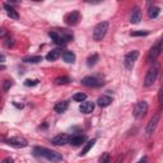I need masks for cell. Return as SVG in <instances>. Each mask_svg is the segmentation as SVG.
<instances>
[{
  "label": "cell",
  "mask_w": 163,
  "mask_h": 163,
  "mask_svg": "<svg viewBox=\"0 0 163 163\" xmlns=\"http://www.w3.org/2000/svg\"><path fill=\"white\" fill-rule=\"evenodd\" d=\"M138 163H148V157H143L138 161Z\"/></svg>",
  "instance_id": "34"
},
{
  "label": "cell",
  "mask_w": 163,
  "mask_h": 163,
  "mask_svg": "<svg viewBox=\"0 0 163 163\" xmlns=\"http://www.w3.org/2000/svg\"><path fill=\"white\" fill-rule=\"evenodd\" d=\"M94 143H96V139H92V140H89V142H87V144L83 146V149H82V152L79 153V155L80 157H83V155H85L88 152L93 148V145H94Z\"/></svg>",
  "instance_id": "21"
},
{
  "label": "cell",
  "mask_w": 163,
  "mask_h": 163,
  "mask_svg": "<svg viewBox=\"0 0 163 163\" xmlns=\"http://www.w3.org/2000/svg\"><path fill=\"white\" fill-rule=\"evenodd\" d=\"M159 13H161V9L158 7H154V5H152V7L148 9V15H149V18H152V19L158 18Z\"/></svg>",
  "instance_id": "22"
},
{
  "label": "cell",
  "mask_w": 163,
  "mask_h": 163,
  "mask_svg": "<svg viewBox=\"0 0 163 163\" xmlns=\"http://www.w3.org/2000/svg\"><path fill=\"white\" fill-rule=\"evenodd\" d=\"M82 84L85 87H93V88H96V87H101L103 84V82H101L97 77L89 75V77H84L82 79Z\"/></svg>",
  "instance_id": "9"
},
{
  "label": "cell",
  "mask_w": 163,
  "mask_h": 163,
  "mask_svg": "<svg viewBox=\"0 0 163 163\" xmlns=\"http://www.w3.org/2000/svg\"><path fill=\"white\" fill-rule=\"evenodd\" d=\"M14 43H15V41H14V38H8L7 40V42H5V47H13L14 46Z\"/></svg>",
  "instance_id": "30"
},
{
  "label": "cell",
  "mask_w": 163,
  "mask_h": 163,
  "mask_svg": "<svg viewBox=\"0 0 163 163\" xmlns=\"http://www.w3.org/2000/svg\"><path fill=\"white\" fill-rule=\"evenodd\" d=\"M61 56V50H59V48H55V50H51L50 52L46 55V60L47 61H55L57 60L59 57Z\"/></svg>",
  "instance_id": "18"
},
{
  "label": "cell",
  "mask_w": 163,
  "mask_h": 163,
  "mask_svg": "<svg viewBox=\"0 0 163 163\" xmlns=\"http://www.w3.org/2000/svg\"><path fill=\"white\" fill-rule=\"evenodd\" d=\"M107 31H108V22L107 20L98 23L94 27V29H93V40L96 42L102 41L103 38H105Z\"/></svg>",
  "instance_id": "3"
},
{
  "label": "cell",
  "mask_w": 163,
  "mask_h": 163,
  "mask_svg": "<svg viewBox=\"0 0 163 163\" xmlns=\"http://www.w3.org/2000/svg\"><path fill=\"white\" fill-rule=\"evenodd\" d=\"M149 33H150L149 31H137V32H131L130 36H133V37H142V36H148Z\"/></svg>",
  "instance_id": "27"
},
{
  "label": "cell",
  "mask_w": 163,
  "mask_h": 163,
  "mask_svg": "<svg viewBox=\"0 0 163 163\" xmlns=\"http://www.w3.org/2000/svg\"><path fill=\"white\" fill-rule=\"evenodd\" d=\"M139 57V51L138 50H134V51H130L129 54H126L124 57V65L126 69H133L135 61Z\"/></svg>",
  "instance_id": "5"
},
{
  "label": "cell",
  "mask_w": 163,
  "mask_h": 163,
  "mask_svg": "<svg viewBox=\"0 0 163 163\" xmlns=\"http://www.w3.org/2000/svg\"><path fill=\"white\" fill-rule=\"evenodd\" d=\"M158 122H159V113H157V115H154L153 117H152V120L149 121L148 126H146V129H145L146 137L153 135V133L155 131V129H157V125H158Z\"/></svg>",
  "instance_id": "10"
},
{
  "label": "cell",
  "mask_w": 163,
  "mask_h": 163,
  "mask_svg": "<svg viewBox=\"0 0 163 163\" xmlns=\"http://www.w3.org/2000/svg\"><path fill=\"white\" fill-rule=\"evenodd\" d=\"M10 87H12V82H10V80H5L4 82V85H3V89L7 92V91H9Z\"/></svg>",
  "instance_id": "31"
},
{
  "label": "cell",
  "mask_w": 163,
  "mask_h": 163,
  "mask_svg": "<svg viewBox=\"0 0 163 163\" xmlns=\"http://www.w3.org/2000/svg\"><path fill=\"white\" fill-rule=\"evenodd\" d=\"M2 163H13V158H10V157H7L5 159L2 161Z\"/></svg>",
  "instance_id": "33"
},
{
  "label": "cell",
  "mask_w": 163,
  "mask_h": 163,
  "mask_svg": "<svg viewBox=\"0 0 163 163\" xmlns=\"http://www.w3.org/2000/svg\"><path fill=\"white\" fill-rule=\"evenodd\" d=\"M35 153L37 155L42 157V158H45L47 161L52 162V163H57V162H61L63 161V155L59 153V152L47 149V148H43V146H36V148H35Z\"/></svg>",
  "instance_id": "1"
},
{
  "label": "cell",
  "mask_w": 163,
  "mask_h": 163,
  "mask_svg": "<svg viewBox=\"0 0 163 163\" xmlns=\"http://www.w3.org/2000/svg\"><path fill=\"white\" fill-rule=\"evenodd\" d=\"M69 106V102L68 101H61V102H59L55 105V107H54V110H55V112L57 113H63L66 111V108Z\"/></svg>",
  "instance_id": "20"
},
{
  "label": "cell",
  "mask_w": 163,
  "mask_h": 163,
  "mask_svg": "<svg viewBox=\"0 0 163 163\" xmlns=\"http://www.w3.org/2000/svg\"><path fill=\"white\" fill-rule=\"evenodd\" d=\"M162 89H159V94H158V98H159V102H162Z\"/></svg>",
  "instance_id": "36"
},
{
  "label": "cell",
  "mask_w": 163,
  "mask_h": 163,
  "mask_svg": "<svg viewBox=\"0 0 163 163\" xmlns=\"http://www.w3.org/2000/svg\"><path fill=\"white\" fill-rule=\"evenodd\" d=\"M111 103H112V98L110 96H101V97H98V100H97V105L102 108L110 106Z\"/></svg>",
  "instance_id": "16"
},
{
  "label": "cell",
  "mask_w": 163,
  "mask_h": 163,
  "mask_svg": "<svg viewBox=\"0 0 163 163\" xmlns=\"http://www.w3.org/2000/svg\"><path fill=\"white\" fill-rule=\"evenodd\" d=\"M158 73H159V66L158 65H153V68L149 69L148 74L145 77L144 80V85L145 87H152L154 84V82L157 80V77H158Z\"/></svg>",
  "instance_id": "4"
},
{
  "label": "cell",
  "mask_w": 163,
  "mask_h": 163,
  "mask_svg": "<svg viewBox=\"0 0 163 163\" xmlns=\"http://www.w3.org/2000/svg\"><path fill=\"white\" fill-rule=\"evenodd\" d=\"M66 143H69V137L66 134H57L56 137L52 139L54 145H65Z\"/></svg>",
  "instance_id": "13"
},
{
  "label": "cell",
  "mask_w": 163,
  "mask_h": 163,
  "mask_svg": "<svg viewBox=\"0 0 163 163\" xmlns=\"http://www.w3.org/2000/svg\"><path fill=\"white\" fill-rule=\"evenodd\" d=\"M79 20H80V13L78 10H74V12L65 15V23L68 26H77Z\"/></svg>",
  "instance_id": "8"
},
{
  "label": "cell",
  "mask_w": 163,
  "mask_h": 163,
  "mask_svg": "<svg viewBox=\"0 0 163 163\" xmlns=\"http://www.w3.org/2000/svg\"><path fill=\"white\" fill-rule=\"evenodd\" d=\"M142 17H143V14H142V10H140L139 7H135L134 10H133V13L131 15H130V22H131L133 24H138L140 20H142Z\"/></svg>",
  "instance_id": "12"
},
{
  "label": "cell",
  "mask_w": 163,
  "mask_h": 163,
  "mask_svg": "<svg viewBox=\"0 0 163 163\" xmlns=\"http://www.w3.org/2000/svg\"><path fill=\"white\" fill-rule=\"evenodd\" d=\"M161 52H162V41H158L153 47L150 48L149 55H148V60L149 61H154L155 59L161 55Z\"/></svg>",
  "instance_id": "11"
},
{
  "label": "cell",
  "mask_w": 163,
  "mask_h": 163,
  "mask_svg": "<svg viewBox=\"0 0 163 163\" xmlns=\"http://www.w3.org/2000/svg\"><path fill=\"white\" fill-rule=\"evenodd\" d=\"M7 33H8V31L5 28H3V27H0V38L5 37V36H7Z\"/></svg>",
  "instance_id": "32"
},
{
  "label": "cell",
  "mask_w": 163,
  "mask_h": 163,
  "mask_svg": "<svg viewBox=\"0 0 163 163\" xmlns=\"http://www.w3.org/2000/svg\"><path fill=\"white\" fill-rule=\"evenodd\" d=\"M70 82V78L66 77V75H64V77H59L55 79V84L56 85H61V84H68Z\"/></svg>",
  "instance_id": "24"
},
{
  "label": "cell",
  "mask_w": 163,
  "mask_h": 163,
  "mask_svg": "<svg viewBox=\"0 0 163 163\" xmlns=\"http://www.w3.org/2000/svg\"><path fill=\"white\" fill-rule=\"evenodd\" d=\"M7 144H9L13 148H26L28 145V142L22 137H12L7 139Z\"/></svg>",
  "instance_id": "6"
},
{
  "label": "cell",
  "mask_w": 163,
  "mask_h": 163,
  "mask_svg": "<svg viewBox=\"0 0 163 163\" xmlns=\"http://www.w3.org/2000/svg\"><path fill=\"white\" fill-rule=\"evenodd\" d=\"M93 110H94V103L93 102H89V101L82 102V105L79 107V111L83 112V113H91Z\"/></svg>",
  "instance_id": "15"
},
{
  "label": "cell",
  "mask_w": 163,
  "mask_h": 163,
  "mask_svg": "<svg viewBox=\"0 0 163 163\" xmlns=\"http://www.w3.org/2000/svg\"><path fill=\"white\" fill-rule=\"evenodd\" d=\"M97 61H98V55H97V54H93L92 56H89L88 59H87V65H88V66H93Z\"/></svg>",
  "instance_id": "26"
},
{
  "label": "cell",
  "mask_w": 163,
  "mask_h": 163,
  "mask_svg": "<svg viewBox=\"0 0 163 163\" xmlns=\"http://www.w3.org/2000/svg\"><path fill=\"white\" fill-rule=\"evenodd\" d=\"M61 56H63V60L68 64H73L75 61V54L72 51H64L61 54Z\"/></svg>",
  "instance_id": "19"
},
{
  "label": "cell",
  "mask_w": 163,
  "mask_h": 163,
  "mask_svg": "<svg viewBox=\"0 0 163 163\" xmlns=\"http://www.w3.org/2000/svg\"><path fill=\"white\" fill-rule=\"evenodd\" d=\"M84 140H85V137L84 135H82V134H74V135H72V137H69V143L72 145H74V146L80 145Z\"/></svg>",
  "instance_id": "14"
},
{
  "label": "cell",
  "mask_w": 163,
  "mask_h": 163,
  "mask_svg": "<svg viewBox=\"0 0 163 163\" xmlns=\"http://www.w3.org/2000/svg\"><path fill=\"white\" fill-rule=\"evenodd\" d=\"M4 9L7 10V14H8L12 19H18V18H19L18 12H17V10H15V9L12 7V5H9L8 3H5V4H4Z\"/></svg>",
  "instance_id": "17"
},
{
  "label": "cell",
  "mask_w": 163,
  "mask_h": 163,
  "mask_svg": "<svg viewBox=\"0 0 163 163\" xmlns=\"http://www.w3.org/2000/svg\"><path fill=\"white\" fill-rule=\"evenodd\" d=\"M148 112V103L145 101H140L137 103V106L134 108V116L137 118H142L145 116V113Z\"/></svg>",
  "instance_id": "7"
},
{
  "label": "cell",
  "mask_w": 163,
  "mask_h": 163,
  "mask_svg": "<svg viewBox=\"0 0 163 163\" xmlns=\"http://www.w3.org/2000/svg\"><path fill=\"white\" fill-rule=\"evenodd\" d=\"M110 162V154L107 153H103L102 155H101V158H100V163H108Z\"/></svg>",
  "instance_id": "29"
},
{
  "label": "cell",
  "mask_w": 163,
  "mask_h": 163,
  "mask_svg": "<svg viewBox=\"0 0 163 163\" xmlns=\"http://www.w3.org/2000/svg\"><path fill=\"white\" fill-rule=\"evenodd\" d=\"M4 61H5V56L3 54H0V63H4Z\"/></svg>",
  "instance_id": "35"
},
{
  "label": "cell",
  "mask_w": 163,
  "mask_h": 163,
  "mask_svg": "<svg viewBox=\"0 0 163 163\" xmlns=\"http://www.w3.org/2000/svg\"><path fill=\"white\" fill-rule=\"evenodd\" d=\"M48 36H50V38L57 43V45H64V43H66L69 41L73 40V33L72 32H69L66 29H63V31H50L48 32Z\"/></svg>",
  "instance_id": "2"
},
{
  "label": "cell",
  "mask_w": 163,
  "mask_h": 163,
  "mask_svg": "<svg viewBox=\"0 0 163 163\" xmlns=\"http://www.w3.org/2000/svg\"><path fill=\"white\" fill-rule=\"evenodd\" d=\"M23 61L27 64H37L42 61V56H28V57H24Z\"/></svg>",
  "instance_id": "23"
},
{
  "label": "cell",
  "mask_w": 163,
  "mask_h": 163,
  "mask_svg": "<svg viewBox=\"0 0 163 163\" xmlns=\"http://www.w3.org/2000/svg\"><path fill=\"white\" fill-rule=\"evenodd\" d=\"M38 83H40L38 79H33V80L27 79V80H24V85H26V87H35V85H37Z\"/></svg>",
  "instance_id": "28"
},
{
  "label": "cell",
  "mask_w": 163,
  "mask_h": 163,
  "mask_svg": "<svg viewBox=\"0 0 163 163\" xmlns=\"http://www.w3.org/2000/svg\"><path fill=\"white\" fill-rule=\"evenodd\" d=\"M73 100H74L75 102H84V101L87 100V94L79 92V93H75V94L73 96Z\"/></svg>",
  "instance_id": "25"
}]
</instances>
